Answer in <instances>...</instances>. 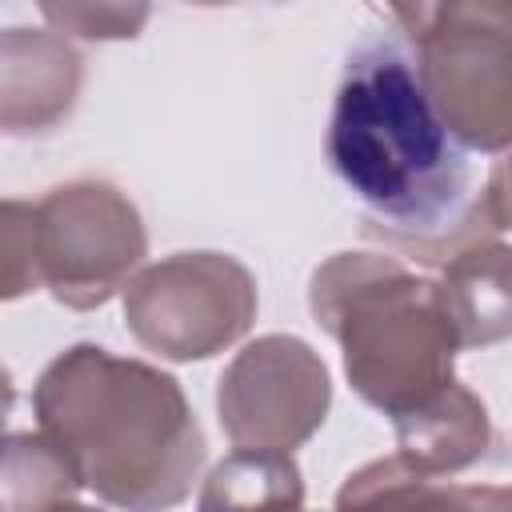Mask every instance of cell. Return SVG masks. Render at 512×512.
Instances as JSON below:
<instances>
[{
    "mask_svg": "<svg viewBox=\"0 0 512 512\" xmlns=\"http://www.w3.org/2000/svg\"><path fill=\"white\" fill-rule=\"evenodd\" d=\"M324 148L332 172L364 204L368 236L400 252L448 260L492 228L472 148L444 124L416 56L392 36L348 56Z\"/></svg>",
    "mask_w": 512,
    "mask_h": 512,
    "instance_id": "cell-1",
    "label": "cell"
},
{
    "mask_svg": "<svg viewBox=\"0 0 512 512\" xmlns=\"http://www.w3.org/2000/svg\"><path fill=\"white\" fill-rule=\"evenodd\" d=\"M32 412L84 488L116 508L180 504L208 456L180 380L100 344L64 348L40 372Z\"/></svg>",
    "mask_w": 512,
    "mask_h": 512,
    "instance_id": "cell-2",
    "label": "cell"
},
{
    "mask_svg": "<svg viewBox=\"0 0 512 512\" xmlns=\"http://www.w3.org/2000/svg\"><path fill=\"white\" fill-rule=\"evenodd\" d=\"M308 308L340 344L352 392L392 420L456 380L460 336L440 284L416 276L396 256H328L308 280Z\"/></svg>",
    "mask_w": 512,
    "mask_h": 512,
    "instance_id": "cell-3",
    "label": "cell"
},
{
    "mask_svg": "<svg viewBox=\"0 0 512 512\" xmlns=\"http://www.w3.org/2000/svg\"><path fill=\"white\" fill-rule=\"evenodd\" d=\"M416 64L464 148L504 152L512 144V0H440Z\"/></svg>",
    "mask_w": 512,
    "mask_h": 512,
    "instance_id": "cell-4",
    "label": "cell"
},
{
    "mask_svg": "<svg viewBox=\"0 0 512 512\" xmlns=\"http://www.w3.org/2000/svg\"><path fill=\"white\" fill-rule=\"evenodd\" d=\"M256 320V280L224 252H176L124 284V324L140 348L172 364L232 348Z\"/></svg>",
    "mask_w": 512,
    "mask_h": 512,
    "instance_id": "cell-5",
    "label": "cell"
},
{
    "mask_svg": "<svg viewBox=\"0 0 512 512\" xmlns=\"http://www.w3.org/2000/svg\"><path fill=\"white\" fill-rule=\"evenodd\" d=\"M40 288L56 304L92 312L140 268L148 232L136 204L104 180H72L32 208Z\"/></svg>",
    "mask_w": 512,
    "mask_h": 512,
    "instance_id": "cell-6",
    "label": "cell"
},
{
    "mask_svg": "<svg viewBox=\"0 0 512 512\" xmlns=\"http://www.w3.org/2000/svg\"><path fill=\"white\" fill-rule=\"evenodd\" d=\"M332 408V380L320 352L288 332L244 344L216 384V416L236 448L292 452L316 436Z\"/></svg>",
    "mask_w": 512,
    "mask_h": 512,
    "instance_id": "cell-7",
    "label": "cell"
},
{
    "mask_svg": "<svg viewBox=\"0 0 512 512\" xmlns=\"http://www.w3.org/2000/svg\"><path fill=\"white\" fill-rule=\"evenodd\" d=\"M84 56L60 32L8 28L0 40V128L8 136L52 132L80 96Z\"/></svg>",
    "mask_w": 512,
    "mask_h": 512,
    "instance_id": "cell-8",
    "label": "cell"
},
{
    "mask_svg": "<svg viewBox=\"0 0 512 512\" xmlns=\"http://www.w3.org/2000/svg\"><path fill=\"white\" fill-rule=\"evenodd\" d=\"M392 424H396V452L408 464H416L424 476H432L428 504H460V488H452L448 480L472 468L492 444L484 400L460 380H452L432 400L396 416Z\"/></svg>",
    "mask_w": 512,
    "mask_h": 512,
    "instance_id": "cell-9",
    "label": "cell"
},
{
    "mask_svg": "<svg viewBox=\"0 0 512 512\" xmlns=\"http://www.w3.org/2000/svg\"><path fill=\"white\" fill-rule=\"evenodd\" d=\"M440 300L460 336V348L512 340V244L476 236L440 268Z\"/></svg>",
    "mask_w": 512,
    "mask_h": 512,
    "instance_id": "cell-10",
    "label": "cell"
},
{
    "mask_svg": "<svg viewBox=\"0 0 512 512\" xmlns=\"http://www.w3.org/2000/svg\"><path fill=\"white\" fill-rule=\"evenodd\" d=\"M304 476L292 452L280 448H236L224 456L204 492L200 508H300Z\"/></svg>",
    "mask_w": 512,
    "mask_h": 512,
    "instance_id": "cell-11",
    "label": "cell"
},
{
    "mask_svg": "<svg viewBox=\"0 0 512 512\" xmlns=\"http://www.w3.org/2000/svg\"><path fill=\"white\" fill-rule=\"evenodd\" d=\"M4 508H60L80 500V472L48 432H12L4 440Z\"/></svg>",
    "mask_w": 512,
    "mask_h": 512,
    "instance_id": "cell-12",
    "label": "cell"
},
{
    "mask_svg": "<svg viewBox=\"0 0 512 512\" xmlns=\"http://www.w3.org/2000/svg\"><path fill=\"white\" fill-rule=\"evenodd\" d=\"M36 8L60 36L88 44L136 40L152 16V0H36Z\"/></svg>",
    "mask_w": 512,
    "mask_h": 512,
    "instance_id": "cell-13",
    "label": "cell"
},
{
    "mask_svg": "<svg viewBox=\"0 0 512 512\" xmlns=\"http://www.w3.org/2000/svg\"><path fill=\"white\" fill-rule=\"evenodd\" d=\"M32 208H36V204H24V200H4V204H0V236H4V300H16V296L40 288Z\"/></svg>",
    "mask_w": 512,
    "mask_h": 512,
    "instance_id": "cell-14",
    "label": "cell"
},
{
    "mask_svg": "<svg viewBox=\"0 0 512 512\" xmlns=\"http://www.w3.org/2000/svg\"><path fill=\"white\" fill-rule=\"evenodd\" d=\"M372 12H380L412 48L428 36L436 12H440V0H368Z\"/></svg>",
    "mask_w": 512,
    "mask_h": 512,
    "instance_id": "cell-15",
    "label": "cell"
},
{
    "mask_svg": "<svg viewBox=\"0 0 512 512\" xmlns=\"http://www.w3.org/2000/svg\"><path fill=\"white\" fill-rule=\"evenodd\" d=\"M484 216L492 228L512 232V144L500 152V160L492 164V172L484 180Z\"/></svg>",
    "mask_w": 512,
    "mask_h": 512,
    "instance_id": "cell-16",
    "label": "cell"
},
{
    "mask_svg": "<svg viewBox=\"0 0 512 512\" xmlns=\"http://www.w3.org/2000/svg\"><path fill=\"white\" fill-rule=\"evenodd\" d=\"M184 4H196V8H220V4H232V0H184Z\"/></svg>",
    "mask_w": 512,
    "mask_h": 512,
    "instance_id": "cell-17",
    "label": "cell"
}]
</instances>
